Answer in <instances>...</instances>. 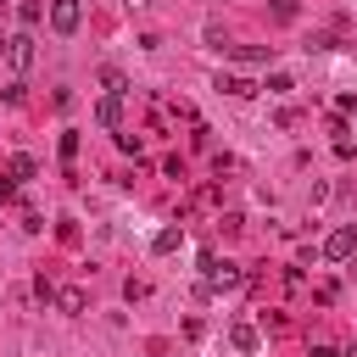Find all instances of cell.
Segmentation results:
<instances>
[{
    "mask_svg": "<svg viewBox=\"0 0 357 357\" xmlns=\"http://www.w3.org/2000/svg\"><path fill=\"white\" fill-rule=\"evenodd\" d=\"M201 268H206V290H234L245 273H240V262H229V257H218V251H201Z\"/></svg>",
    "mask_w": 357,
    "mask_h": 357,
    "instance_id": "1",
    "label": "cell"
},
{
    "mask_svg": "<svg viewBox=\"0 0 357 357\" xmlns=\"http://www.w3.org/2000/svg\"><path fill=\"white\" fill-rule=\"evenodd\" d=\"M33 56H39V50H33V28L11 33V50H6V61H11L17 73H28V67H33Z\"/></svg>",
    "mask_w": 357,
    "mask_h": 357,
    "instance_id": "4",
    "label": "cell"
},
{
    "mask_svg": "<svg viewBox=\"0 0 357 357\" xmlns=\"http://www.w3.org/2000/svg\"><path fill=\"white\" fill-rule=\"evenodd\" d=\"M22 229H28V234H39V229H45V218H39L33 206H22Z\"/></svg>",
    "mask_w": 357,
    "mask_h": 357,
    "instance_id": "16",
    "label": "cell"
},
{
    "mask_svg": "<svg viewBox=\"0 0 357 357\" xmlns=\"http://www.w3.org/2000/svg\"><path fill=\"white\" fill-rule=\"evenodd\" d=\"M229 56H234V61H245V67H257V61H268L273 50H268V45H234Z\"/></svg>",
    "mask_w": 357,
    "mask_h": 357,
    "instance_id": "10",
    "label": "cell"
},
{
    "mask_svg": "<svg viewBox=\"0 0 357 357\" xmlns=\"http://www.w3.org/2000/svg\"><path fill=\"white\" fill-rule=\"evenodd\" d=\"M100 84H106V89H112V95H128V78H123V73H117V67H106V73H100Z\"/></svg>",
    "mask_w": 357,
    "mask_h": 357,
    "instance_id": "14",
    "label": "cell"
},
{
    "mask_svg": "<svg viewBox=\"0 0 357 357\" xmlns=\"http://www.w3.org/2000/svg\"><path fill=\"white\" fill-rule=\"evenodd\" d=\"M6 173H11V178H17V184H28V178H39V162H33V156H28V151H17V156H11V162H6Z\"/></svg>",
    "mask_w": 357,
    "mask_h": 357,
    "instance_id": "7",
    "label": "cell"
},
{
    "mask_svg": "<svg viewBox=\"0 0 357 357\" xmlns=\"http://www.w3.org/2000/svg\"><path fill=\"white\" fill-rule=\"evenodd\" d=\"M6 201H17V178H11V173H0V206H6Z\"/></svg>",
    "mask_w": 357,
    "mask_h": 357,
    "instance_id": "17",
    "label": "cell"
},
{
    "mask_svg": "<svg viewBox=\"0 0 357 357\" xmlns=\"http://www.w3.org/2000/svg\"><path fill=\"white\" fill-rule=\"evenodd\" d=\"M268 11H273V22H296L301 0H268Z\"/></svg>",
    "mask_w": 357,
    "mask_h": 357,
    "instance_id": "13",
    "label": "cell"
},
{
    "mask_svg": "<svg viewBox=\"0 0 357 357\" xmlns=\"http://www.w3.org/2000/svg\"><path fill=\"white\" fill-rule=\"evenodd\" d=\"M218 89H223V95H234V100H251L262 84H257V78H240V73H218Z\"/></svg>",
    "mask_w": 357,
    "mask_h": 357,
    "instance_id": "5",
    "label": "cell"
},
{
    "mask_svg": "<svg viewBox=\"0 0 357 357\" xmlns=\"http://www.w3.org/2000/svg\"><path fill=\"white\" fill-rule=\"evenodd\" d=\"M73 156H78V134L67 128V134H61V162H73Z\"/></svg>",
    "mask_w": 357,
    "mask_h": 357,
    "instance_id": "15",
    "label": "cell"
},
{
    "mask_svg": "<svg viewBox=\"0 0 357 357\" xmlns=\"http://www.w3.org/2000/svg\"><path fill=\"white\" fill-rule=\"evenodd\" d=\"M351 251H357V223H340V229L324 240V257H329V262H346Z\"/></svg>",
    "mask_w": 357,
    "mask_h": 357,
    "instance_id": "3",
    "label": "cell"
},
{
    "mask_svg": "<svg viewBox=\"0 0 357 357\" xmlns=\"http://www.w3.org/2000/svg\"><path fill=\"white\" fill-rule=\"evenodd\" d=\"M6 50H11V33H0V61H6Z\"/></svg>",
    "mask_w": 357,
    "mask_h": 357,
    "instance_id": "19",
    "label": "cell"
},
{
    "mask_svg": "<svg viewBox=\"0 0 357 357\" xmlns=\"http://www.w3.org/2000/svg\"><path fill=\"white\" fill-rule=\"evenodd\" d=\"M312 357H346V351H335V346H312Z\"/></svg>",
    "mask_w": 357,
    "mask_h": 357,
    "instance_id": "18",
    "label": "cell"
},
{
    "mask_svg": "<svg viewBox=\"0 0 357 357\" xmlns=\"http://www.w3.org/2000/svg\"><path fill=\"white\" fill-rule=\"evenodd\" d=\"M50 28H56L61 39H73V33L84 28V0H50Z\"/></svg>",
    "mask_w": 357,
    "mask_h": 357,
    "instance_id": "2",
    "label": "cell"
},
{
    "mask_svg": "<svg viewBox=\"0 0 357 357\" xmlns=\"http://www.w3.org/2000/svg\"><path fill=\"white\" fill-rule=\"evenodd\" d=\"M95 123H100V128H123V95H112V89H106V95H100V106H95Z\"/></svg>",
    "mask_w": 357,
    "mask_h": 357,
    "instance_id": "6",
    "label": "cell"
},
{
    "mask_svg": "<svg viewBox=\"0 0 357 357\" xmlns=\"http://www.w3.org/2000/svg\"><path fill=\"white\" fill-rule=\"evenodd\" d=\"M178 240H184V229H162V234L151 240V251H156V257H167V251H178Z\"/></svg>",
    "mask_w": 357,
    "mask_h": 357,
    "instance_id": "12",
    "label": "cell"
},
{
    "mask_svg": "<svg viewBox=\"0 0 357 357\" xmlns=\"http://www.w3.org/2000/svg\"><path fill=\"white\" fill-rule=\"evenodd\" d=\"M229 340H234V351H257V324H234Z\"/></svg>",
    "mask_w": 357,
    "mask_h": 357,
    "instance_id": "11",
    "label": "cell"
},
{
    "mask_svg": "<svg viewBox=\"0 0 357 357\" xmlns=\"http://www.w3.org/2000/svg\"><path fill=\"white\" fill-rule=\"evenodd\" d=\"M56 307H61V312H84V307H89V296H84L78 284H67V290H56Z\"/></svg>",
    "mask_w": 357,
    "mask_h": 357,
    "instance_id": "8",
    "label": "cell"
},
{
    "mask_svg": "<svg viewBox=\"0 0 357 357\" xmlns=\"http://www.w3.org/2000/svg\"><path fill=\"white\" fill-rule=\"evenodd\" d=\"M17 17H22V28H39V22L50 17V6H45V0H22V6H17Z\"/></svg>",
    "mask_w": 357,
    "mask_h": 357,
    "instance_id": "9",
    "label": "cell"
}]
</instances>
